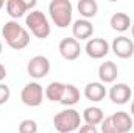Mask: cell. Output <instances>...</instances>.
<instances>
[{"label": "cell", "mask_w": 134, "mask_h": 133, "mask_svg": "<svg viewBox=\"0 0 134 133\" xmlns=\"http://www.w3.org/2000/svg\"><path fill=\"white\" fill-rule=\"evenodd\" d=\"M2 36L5 42L13 50H22L30 44V33L25 27H22L17 21H8L5 22L2 28Z\"/></svg>", "instance_id": "1"}, {"label": "cell", "mask_w": 134, "mask_h": 133, "mask_svg": "<svg viewBox=\"0 0 134 133\" xmlns=\"http://www.w3.org/2000/svg\"><path fill=\"white\" fill-rule=\"evenodd\" d=\"M48 14L58 28H67L72 24L73 8L70 0H52L48 3Z\"/></svg>", "instance_id": "2"}, {"label": "cell", "mask_w": 134, "mask_h": 133, "mask_svg": "<svg viewBox=\"0 0 134 133\" xmlns=\"http://www.w3.org/2000/svg\"><path fill=\"white\" fill-rule=\"evenodd\" d=\"M81 116L76 110L73 108H66L59 113L55 114L53 117V125L58 133H72L75 130H80L81 125Z\"/></svg>", "instance_id": "3"}, {"label": "cell", "mask_w": 134, "mask_h": 133, "mask_svg": "<svg viewBox=\"0 0 134 133\" xmlns=\"http://www.w3.org/2000/svg\"><path fill=\"white\" fill-rule=\"evenodd\" d=\"M25 25L27 28L31 32V33L39 38V39H47L50 36V24H48V19L47 16L42 13V11H30L27 16H25Z\"/></svg>", "instance_id": "4"}, {"label": "cell", "mask_w": 134, "mask_h": 133, "mask_svg": "<svg viewBox=\"0 0 134 133\" xmlns=\"http://www.w3.org/2000/svg\"><path fill=\"white\" fill-rule=\"evenodd\" d=\"M44 89L37 81L27 83L20 91V100L27 106H39L44 100Z\"/></svg>", "instance_id": "5"}, {"label": "cell", "mask_w": 134, "mask_h": 133, "mask_svg": "<svg viewBox=\"0 0 134 133\" xmlns=\"http://www.w3.org/2000/svg\"><path fill=\"white\" fill-rule=\"evenodd\" d=\"M109 50H111V45L103 38H91L86 42V47H84V52L92 60H101V58H104L109 53Z\"/></svg>", "instance_id": "6"}, {"label": "cell", "mask_w": 134, "mask_h": 133, "mask_svg": "<svg viewBox=\"0 0 134 133\" xmlns=\"http://www.w3.org/2000/svg\"><path fill=\"white\" fill-rule=\"evenodd\" d=\"M27 70H28V75L33 77L34 80H41V78L48 75V72H50V61L44 55H36V57H33L28 61Z\"/></svg>", "instance_id": "7"}, {"label": "cell", "mask_w": 134, "mask_h": 133, "mask_svg": "<svg viewBox=\"0 0 134 133\" xmlns=\"http://www.w3.org/2000/svg\"><path fill=\"white\" fill-rule=\"evenodd\" d=\"M36 3H37L36 0H8L5 6H6V13L9 14L11 21H17L24 17L28 9L34 8Z\"/></svg>", "instance_id": "8"}, {"label": "cell", "mask_w": 134, "mask_h": 133, "mask_svg": "<svg viewBox=\"0 0 134 133\" xmlns=\"http://www.w3.org/2000/svg\"><path fill=\"white\" fill-rule=\"evenodd\" d=\"M111 50L114 52V55L117 58L122 60H128L134 55V42L133 39L126 38V36H119L112 41L111 44Z\"/></svg>", "instance_id": "9"}, {"label": "cell", "mask_w": 134, "mask_h": 133, "mask_svg": "<svg viewBox=\"0 0 134 133\" xmlns=\"http://www.w3.org/2000/svg\"><path fill=\"white\" fill-rule=\"evenodd\" d=\"M58 50H59L61 57H63L66 61H75V60L81 55V52H83L80 42H78L75 38H64V39L59 42Z\"/></svg>", "instance_id": "10"}, {"label": "cell", "mask_w": 134, "mask_h": 133, "mask_svg": "<svg viewBox=\"0 0 134 133\" xmlns=\"http://www.w3.org/2000/svg\"><path fill=\"white\" fill-rule=\"evenodd\" d=\"M109 99L112 100V103L115 105H125L131 100L133 91L126 83H115L112 85V88L109 89Z\"/></svg>", "instance_id": "11"}, {"label": "cell", "mask_w": 134, "mask_h": 133, "mask_svg": "<svg viewBox=\"0 0 134 133\" xmlns=\"http://www.w3.org/2000/svg\"><path fill=\"white\" fill-rule=\"evenodd\" d=\"M72 33L78 42L80 41H89L91 36L94 34V25H92V22H89L86 19H78L72 25Z\"/></svg>", "instance_id": "12"}, {"label": "cell", "mask_w": 134, "mask_h": 133, "mask_svg": "<svg viewBox=\"0 0 134 133\" xmlns=\"http://www.w3.org/2000/svg\"><path fill=\"white\" fill-rule=\"evenodd\" d=\"M119 75V67L114 61H104L98 67V78L103 85L106 83H114Z\"/></svg>", "instance_id": "13"}, {"label": "cell", "mask_w": 134, "mask_h": 133, "mask_svg": "<svg viewBox=\"0 0 134 133\" xmlns=\"http://www.w3.org/2000/svg\"><path fill=\"white\" fill-rule=\"evenodd\" d=\"M108 91L101 81H91L84 88V97L91 102H101L106 97Z\"/></svg>", "instance_id": "14"}, {"label": "cell", "mask_w": 134, "mask_h": 133, "mask_svg": "<svg viewBox=\"0 0 134 133\" xmlns=\"http://www.w3.org/2000/svg\"><path fill=\"white\" fill-rule=\"evenodd\" d=\"M109 25L114 32L117 33H125L130 30V27L133 25L131 24V19L126 13H114L111 16V21H109Z\"/></svg>", "instance_id": "15"}, {"label": "cell", "mask_w": 134, "mask_h": 133, "mask_svg": "<svg viewBox=\"0 0 134 133\" xmlns=\"http://www.w3.org/2000/svg\"><path fill=\"white\" fill-rule=\"evenodd\" d=\"M111 119L117 127L119 133H128L133 130V117L126 111H117L111 116Z\"/></svg>", "instance_id": "16"}, {"label": "cell", "mask_w": 134, "mask_h": 133, "mask_svg": "<svg viewBox=\"0 0 134 133\" xmlns=\"http://www.w3.org/2000/svg\"><path fill=\"white\" fill-rule=\"evenodd\" d=\"M78 13L83 19L89 21L97 16L98 13V3L95 0H80L78 2Z\"/></svg>", "instance_id": "17"}, {"label": "cell", "mask_w": 134, "mask_h": 133, "mask_svg": "<svg viewBox=\"0 0 134 133\" xmlns=\"http://www.w3.org/2000/svg\"><path fill=\"white\" fill-rule=\"evenodd\" d=\"M80 102V89L75 86V85H70L66 83V88H64V93H63V97L59 100V103H63L64 106H73Z\"/></svg>", "instance_id": "18"}, {"label": "cell", "mask_w": 134, "mask_h": 133, "mask_svg": "<svg viewBox=\"0 0 134 133\" xmlns=\"http://www.w3.org/2000/svg\"><path fill=\"white\" fill-rule=\"evenodd\" d=\"M83 119L87 125H100L104 119V114H103V110L98 106H87L84 111H83Z\"/></svg>", "instance_id": "19"}, {"label": "cell", "mask_w": 134, "mask_h": 133, "mask_svg": "<svg viewBox=\"0 0 134 133\" xmlns=\"http://www.w3.org/2000/svg\"><path fill=\"white\" fill-rule=\"evenodd\" d=\"M64 88H66V83L52 81V83H48V86L44 89V96L50 100V102H59L61 97H63Z\"/></svg>", "instance_id": "20"}, {"label": "cell", "mask_w": 134, "mask_h": 133, "mask_svg": "<svg viewBox=\"0 0 134 133\" xmlns=\"http://www.w3.org/2000/svg\"><path fill=\"white\" fill-rule=\"evenodd\" d=\"M19 133H37V124L33 119H24L19 124Z\"/></svg>", "instance_id": "21"}, {"label": "cell", "mask_w": 134, "mask_h": 133, "mask_svg": "<svg viewBox=\"0 0 134 133\" xmlns=\"http://www.w3.org/2000/svg\"><path fill=\"white\" fill-rule=\"evenodd\" d=\"M100 129H101V133H119L117 127L114 125V122L111 119V116L103 119V122L100 124Z\"/></svg>", "instance_id": "22"}, {"label": "cell", "mask_w": 134, "mask_h": 133, "mask_svg": "<svg viewBox=\"0 0 134 133\" xmlns=\"http://www.w3.org/2000/svg\"><path fill=\"white\" fill-rule=\"evenodd\" d=\"M11 97V89L8 85L5 83H0V105H5Z\"/></svg>", "instance_id": "23"}, {"label": "cell", "mask_w": 134, "mask_h": 133, "mask_svg": "<svg viewBox=\"0 0 134 133\" xmlns=\"http://www.w3.org/2000/svg\"><path fill=\"white\" fill-rule=\"evenodd\" d=\"M78 133H98V129L95 125H81L80 127V132Z\"/></svg>", "instance_id": "24"}, {"label": "cell", "mask_w": 134, "mask_h": 133, "mask_svg": "<svg viewBox=\"0 0 134 133\" xmlns=\"http://www.w3.org/2000/svg\"><path fill=\"white\" fill-rule=\"evenodd\" d=\"M5 78H6V67L0 63V83H2Z\"/></svg>", "instance_id": "25"}, {"label": "cell", "mask_w": 134, "mask_h": 133, "mask_svg": "<svg viewBox=\"0 0 134 133\" xmlns=\"http://www.w3.org/2000/svg\"><path fill=\"white\" fill-rule=\"evenodd\" d=\"M131 116L134 117V99H133V102H131Z\"/></svg>", "instance_id": "26"}, {"label": "cell", "mask_w": 134, "mask_h": 133, "mask_svg": "<svg viewBox=\"0 0 134 133\" xmlns=\"http://www.w3.org/2000/svg\"><path fill=\"white\" fill-rule=\"evenodd\" d=\"M3 6H5V2H3V0H0V9H2Z\"/></svg>", "instance_id": "27"}, {"label": "cell", "mask_w": 134, "mask_h": 133, "mask_svg": "<svg viewBox=\"0 0 134 133\" xmlns=\"http://www.w3.org/2000/svg\"><path fill=\"white\" fill-rule=\"evenodd\" d=\"M131 34H133V38H134V24L131 25Z\"/></svg>", "instance_id": "28"}, {"label": "cell", "mask_w": 134, "mask_h": 133, "mask_svg": "<svg viewBox=\"0 0 134 133\" xmlns=\"http://www.w3.org/2000/svg\"><path fill=\"white\" fill-rule=\"evenodd\" d=\"M2 50H3V44H2V41H0V55H2Z\"/></svg>", "instance_id": "29"}]
</instances>
